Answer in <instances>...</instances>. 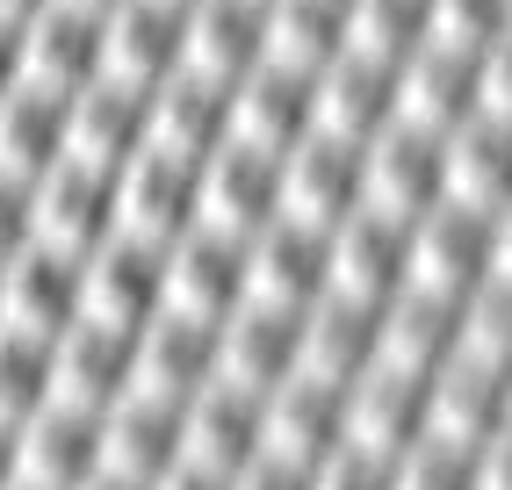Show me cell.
I'll use <instances>...</instances> for the list:
<instances>
[{
    "mask_svg": "<svg viewBox=\"0 0 512 490\" xmlns=\"http://www.w3.org/2000/svg\"><path fill=\"white\" fill-rule=\"evenodd\" d=\"M498 440H512V368L498 375Z\"/></svg>",
    "mask_w": 512,
    "mask_h": 490,
    "instance_id": "43",
    "label": "cell"
},
{
    "mask_svg": "<svg viewBox=\"0 0 512 490\" xmlns=\"http://www.w3.org/2000/svg\"><path fill=\"white\" fill-rule=\"evenodd\" d=\"M512 202V130L491 123H455L433 145V209H455V217H498Z\"/></svg>",
    "mask_w": 512,
    "mask_h": 490,
    "instance_id": "2",
    "label": "cell"
},
{
    "mask_svg": "<svg viewBox=\"0 0 512 490\" xmlns=\"http://www.w3.org/2000/svg\"><path fill=\"white\" fill-rule=\"evenodd\" d=\"M152 145L159 152H181V159H210L231 145V80L202 73H174L159 94H152Z\"/></svg>",
    "mask_w": 512,
    "mask_h": 490,
    "instance_id": "24",
    "label": "cell"
},
{
    "mask_svg": "<svg viewBox=\"0 0 512 490\" xmlns=\"http://www.w3.org/2000/svg\"><path fill=\"white\" fill-rule=\"evenodd\" d=\"M123 231V173L101 159H65L44 173V238L73 245V253H94L101 238Z\"/></svg>",
    "mask_w": 512,
    "mask_h": 490,
    "instance_id": "12",
    "label": "cell"
},
{
    "mask_svg": "<svg viewBox=\"0 0 512 490\" xmlns=\"http://www.w3.org/2000/svg\"><path fill=\"white\" fill-rule=\"evenodd\" d=\"M138 390V325H116V318H87L58 339V397L109 411Z\"/></svg>",
    "mask_w": 512,
    "mask_h": 490,
    "instance_id": "11",
    "label": "cell"
},
{
    "mask_svg": "<svg viewBox=\"0 0 512 490\" xmlns=\"http://www.w3.org/2000/svg\"><path fill=\"white\" fill-rule=\"evenodd\" d=\"M339 447V390L311 375H289L282 390H267L260 404V462H289V469H318Z\"/></svg>",
    "mask_w": 512,
    "mask_h": 490,
    "instance_id": "18",
    "label": "cell"
},
{
    "mask_svg": "<svg viewBox=\"0 0 512 490\" xmlns=\"http://www.w3.org/2000/svg\"><path fill=\"white\" fill-rule=\"evenodd\" d=\"M296 325L303 310H275V303H238L231 318L217 325V382H238V390H282L296 375Z\"/></svg>",
    "mask_w": 512,
    "mask_h": 490,
    "instance_id": "10",
    "label": "cell"
},
{
    "mask_svg": "<svg viewBox=\"0 0 512 490\" xmlns=\"http://www.w3.org/2000/svg\"><path fill=\"white\" fill-rule=\"evenodd\" d=\"M484 282V224L455 217V209H426L404 224V267H397V296L419 303H462Z\"/></svg>",
    "mask_w": 512,
    "mask_h": 490,
    "instance_id": "1",
    "label": "cell"
},
{
    "mask_svg": "<svg viewBox=\"0 0 512 490\" xmlns=\"http://www.w3.org/2000/svg\"><path fill=\"white\" fill-rule=\"evenodd\" d=\"M37 238H44V181L0 166V260H15L22 245H37Z\"/></svg>",
    "mask_w": 512,
    "mask_h": 490,
    "instance_id": "33",
    "label": "cell"
},
{
    "mask_svg": "<svg viewBox=\"0 0 512 490\" xmlns=\"http://www.w3.org/2000/svg\"><path fill=\"white\" fill-rule=\"evenodd\" d=\"M152 94L159 87H138L123 73H101L94 87L73 94V152L80 159H101V166H130L152 152Z\"/></svg>",
    "mask_w": 512,
    "mask_h": 490,
    "instance_id": "13",
    "label": "cell"
},
{
    "mask_svg": "<svg viewBox=\"0 0 512 490\" xmlns=\"http://www.w3.org/2000/svg\"><path fill=\"white\" fill-rule=\"evenodd\" d=\"M476 289L512 296V202L498 209V217H484V282Z\"/></svg>",
    "mask_w": 512,
    "mask_h": 490,
    "instance_id": "35",
    "label": "cell"
},
{
    "mask_svg": "<svg viewBox=\"0 0 512 490\" xmlns=\"http://www.w3.org/2000/svg\"><path fill=\"white\" fill-rule=\"evenodd\" d=\"M181 8H195V0H181Z\"/></svg>",
    "mask_w": 512,
    "mask_h": 490,
    "instance_id": "48",
    "label": "cell"
},
{
    "mask_svg": "<svg viewBox=\"0 0 512 490\" xmlns=\"http://www.w3.org/2000/svg\"><path fill=\"white\" fill-rule=\"evenodd\" d=\"M109 73V15L87 0H51L29 22V80H44L58 94H80Z\"/></svg>",
    "mask_w": 512,
    "mask_h": 490,
    "instance_id": "15",
    "label": "cell"
},
{
    "mask_svg": "<svg viewBox=\"0 0 512 490\" xmlns=\"http://www.w3.org/2000/svg\"><path fill=\"white\" fill-rule=\"evenodd\" d=\"M210 382H217V325L210 318H181V310H159V318L138 332V390L195 404Z\"/></svg>",
    "mask_w": 512,
    "mask_h": 490,
    "instance_id": "23",
    "label": "cell"
},
{
    "mask_svg": "<svg viewBox=\"0 0 512 490\" xmlns=\"http://www.w3.org/2000/svg\"><path fill=\"white\" fill-rule=\"evenodd\" d=\"M462 490H512V440H484L469 454V476H462Z\"/></svg>",
    "mask_w": 512,
    "mask_h": 490,
    "instance_id": "38",
    "label": "cell"
},
{
    "mask_svg": "<svg viewBox=\"0 0 512 490\" xmlns=\"http://www.w3.org/2000/svg\"><path fill=\"white\" fill-rule=\"evenodd\" d=\"M231 490H311V469H289V462H246L231 476Z\"/></svg>",
    "mask_w": 512,
    "mask_h": 490,
    "instance_id": "39",
    "label": "cell"
},
{
    "mask_svg": "<svg viewBox=\"0 0 512 490\" xmlns=\"http://www.w3.org/2000/svg\"><path fill=\"white\" fill-rule=\"evenodd\" d=\"M22 476H29V462H22V418L0 411V490H15Z\"/></svg>",
    "mask_w": 512,
    "mask_h": 490,
    "instance_id": "40",
    "label": "cell"
},
{
    "mask_svg": "<svg viewBox=\"0 0 512 490\" xmlns=\"http://www.w3.org/2000/svg\"><path fill=\"white\" fill-rule=\"evenodd\" d=\"M260 404L267 397L238 390V382H210V390L188 404V462L224 469V476L260 462Z\"/></svg>",
    "mask_w": 512,
    "mask_h": 490,
    "instance_id": "27",
    "label": "cell"
},
{
    "mask_svg": "<svg viewBox=\"0 0 512 490\" xmlns=\"http://www.w3.org/2000/svg\"><path fill=\"white\" fill-rule=\"evenodd\" d=\"M440 368H469L498 382L512 368V296L469 289L462 303H448V361Z\"/></svg>",
    "mask_w": 512,
    "mask_h": 490,
    "instance_id": "30",
    "label": "cell"
},
{
    "mask_svg": "<svg viewBox=\"0 0 512 490\" xmlns=\"http://www.w3.org/2000/svg\"><path fill=\"white\" fill-rule=\"evenodd\" d=\"M469 454H440V447H412L390 462V490H462Z\"/></svg>",
    "mask_w": 512,
    "mask_h": 490,
    "instance_id": "34",
    "label": "cell"
},
{
    "mask_svg": "<svg viewBox=\"0 0 512 490\" xmlns=\"http://www.w3.org/2000/svg\"><path fill=\"white\" fill-rule=\"evenodd\" d=\"M15 490H58V483H37V476H22V483H15Z\"/></svg>",
    "mask_w": 512,
    "mask_h": 490,
    "instance_id": "46",
    "label": "cell"
},
{
    "mask_svg": "<svg viewBox=\"0 0 512 490\" xmlns=\"http://www.w3.org/2000/svg\"><path fill=\"white\" fill-rule=\"evenodd\" d=\"M29 80V22L22 15H0V101Z\"/></svg>",
    "mask_w": 512,
    "mask_h": 490,
    "instance_id": "37",
    "label": "cell"
},
{
    "mask_svg": "<svg viewBox=\"0 0 512 490\" xmlns=\"http://www.w3.org/2000/svg\"><path fill=\"white\" fill-rule=\"evenodd\" d=\"M354 209H361V145L303 137L296 152H282V209H275V217L332 238Z\"/></svg>",
    "mask_w": 512,
    "mask_h": 490,
    "instance_id": "5",
    "label": "cell"
},
{
    "mask_svg": "<svg viewBox=\"0 0 512 490\" xmlns=\"http://www.w3.org/2000/svg\"><path fill=\"white\" fill-rule=\"evenodd\" d=\"M0 325H8V260H0Z\"/></svg>",
    "mask_w": 512,
    "mask_h": 490,
    "instance_id": "45",
    "label": "cell"
},
{
    "mask_svg": "<svg viewBox=\"0 0 512 490\" xmlns=\"http://www.w3.org/2000/svg\"><path fill=\"white\" fill-rule=\"evenodd\" d=\"M166 303V245L138 238V231H116L87 253V310L94 318H116V325H152Z\"/></svg>",
    "mask_w": 512,
    "mask_h": 490,
    "instance_id": "8",
    "label": "cell"
},
{
    "mask_svg": "<svg viewBox=\"0 0 512 490\" xmlns=\"http://www.w3.org/2000/svg\"><path fill=\"white\" fill-rule=\"evenodd\" d=\"M188 15L181 0H123L109 8V73L138 80V87H166L174 73H188Z\"/></svg>",
    "mask_w": 512,
    "mask_h": 490,
    "instance_id": "17",
    "label": "cell"
},
{
    "mask_svg": "<svg viewBox=\"0 0 512 490\" xmlns=\"http://www.w3.org/2000/svg\"><path fill=\"white\" fill-rule=\"evenodd\" d=\"M181 462H188V404L159 390H130L123 404H109V469L159 483Z\"/></svg>",
    "mask_w": 512,
    "mask_h": 490,
    "instance_id": "19",
    "label": "cell"
},
{
    "mask_svg": "<svg viewBox=\"0 0 512 490\" xmlns=\"http://www.w3.org/2000/svg\"><path fill=\"white\" fill-rule=\"evenodd\" d=\"M195 224H202V159H181V152L152 145L145 159L123 166V231L174 245Z\"/></svg>",
    "mask_w": 512,
    "mask_h": 490,
    "instance_id": "14",
    "label": "cell"
},
{
    "mask_svg": "<svg viewBox=\"0 0 512 490\" xmlns=\"http://www.w3.org/2000/svg\"><path fill=\"white\" fill-rule=\"evenodd\" d=\"M58 397V339L29 325H0V411L29 418Z\"/></svg>",
    "mask_w": 512,
    "mask_h": 490,
    "instance_id": "31",
    "label": "cell"
},
{
    "mask_svg": "<svg viewBox=\"0 0 512 490\" xmlns=\"http://www.w3.org/2000/svg\"><path fill=\"white\" fill-rule=\"evenodd\" d=\"M311 490H390V469L354 462V454H325V462L311 469Z\"/></svg>",
    "mask_w": 512,
    "mask_h": 490,
    "instance_id": "36",
    "label": "cell"
},
{
    "mask_svg": "<svg viewBox=\"0 0 512 490\" xmlns=\"http://www.w3.org/2000/svg\"><path fill=\"white\" fill-rule=\"evenodd\" d=\"M87 318V253L58 238H37L8 260V325H29L44 339H65Z\"/></svg>",
    "mask_w": 512,
    "mask_h": 490,
    "instance_id": "4",
    "label": "cell"
},
{
    "mask_svg": "<svg viewBox=\"0 0 512 490\" xmlns=\"http://www.w3.org/2000/svg\"><path fill=\"white\" fill-rule=\"evenodd\" d=\"M22 462H29L37 483H58V490L94 483L101 469H109V411L51 397L44 411L22 418Z\"/></svg>",
    "mask_w": 512,
    "mask_h": 490,
    "instance_id": "6",
    "label": "cell"
},
{
    "mask_svg": "<svg viewBox=\"0 0 512 490\" xmlns=\"http://www.w3.org/2000/svg\"><path fill=\"white\" fill-rule=\"evenodd\" d=\"M433 145L440 137L375 130L361 145V209L383 224H412L433 209Z\"/></svg>",
    "mask_w": 512,
    "mask_h": 490,
    "instance_id": "21",
    "label": "cell"
},
{
    "mask_svg": "<svg viewBox=\"0 0 512 490\" xmlns=\"http://www.w3.org/2000/svg\"><path fill=\"white\" fill-rule=\"evenodd\" d=\"M51 8V0H0V15H22V22H37Z\"/></svg>",
    "mask_w": 512,
    "mask_h": 490,
    "instance_id": "44",
    "label": "cell"
},
{
    "mask_svg": "<svg viewBox=\"0 0 512 490\" xmlns=\"http://www.w3.org/2000/svg\"><path fill=\"white\" fill-rule=\"evenodd\" d=\"M419 447V390L397 375H354L339 390V447L332 454H354V462L390 469L397 454Z\"/></svg>",
    "mask_w": 512,
    "mask_h": 490,
    "instance_id": "7",
    "label": "cell"
},
{
    "mask_svg": "<svg viewBox=\"0 0 512 490\" xmlns=\"http://www.w3.org/2000/svg\"><path fill=\"white\" fill-rule=\"evenodd\" d=\"M246 296L275 310H311L325 296V231H303L275 217L246 238Z\"/></svg>",
    "mask_w": 512,
    "mask_h": 490,
    "instance_id": "20",
    "label": "cell"
},
{
    "mask_svg": "<svg viewBox=\"0 0 512 490\" xmlns=\"http://www.w3.org/2000/svg\"><path fill=\"white\" fill-rule=\"evenodd\" d=\"M448 361V310L440 303H419V296H390L375 310V354L368 368L375 375H397V382H419Z\"/></svg>",
    "mask_w": 512,
    "mask_h": 490,
    "instance_id": "28",
    "label": "cell"
},
{
    "mask_svg": "<svg viewBox=\"0 0 512 490\" xmlns=\"http://www.w3.org/2000/svg\"><path fill=\"white\" fill-rule=\"evenodd\" d=\"M267 8L275 0H195L188 15V65L217 80H246L267 65Z\"/></svg>",
    "mask_w": 512,
    "mask_h": 490,
    "instance_id": "26",
    "label": "cell"
},
{
    "mask_svg": "<svg viewBox=\"0 0 512 490\" xmlns=\"http://www.w3.org/2000/svg\"><path fill=\"white\" fill-rule=\"evenodd\" d=\"M80 490H152V483H138V476H123V469H101L94 483H80Z\"/></svg>",
    "mask_w": 512,
    "mask_h": 490,
    "instance_id": "42",
    "label": "cell"
},
{
    "mask_svg": "<svg viewBox=\"0 0 512 490\" xmlns=\"http://www.w3.org/2000/svg\"><path fill=\"white\" fill-rule=\"evenodd\" d=\"M282 209V159L253 145H224L202 159V224L224 238H253Z\"/></svg>",
    "mask_w": 512,
    "mask_h": 490,
    "instance_id": "9",
    "label": "cell"
},
{
    "mask_svg": "<svg viewBox=\"0 0 512 490\" xmlns=\"http://www.w3.org/2000/svg\"><path fill=\"white\" fill-rule=\"evenodd\" d=\"M469 123L512 130V37H498L469 58Z\"/></svg>",
    "mask_w": 512,
    "mask_h": 490,
    "instance_id": "32",
    "label": "cell"
},
{
    "mask_svg": "<svg viewBox=\"0 0 512 490\" xmlns=\"http://www.w3.org/2000/svg\"><path fill=\"white\" fill-rule=\"evenodd\" d=\"M311 137V73L289 65H253L246 80H231V145L253 152H296Z\"/></svg>",
    "mask_w": 512,
    "mask_h": 490,
    "instance_id": "16",
    "label": "cell"
},
{
    "mask_svg": "<svg viewBox=\"0 0 512 490\" xmlns=\"http://www.w3.org/2000/svg\"><path fill=\"white\" fill-rule=\"evenodd\" d=\"M238 303H246V238H224L210 224H195L166 245V303L159 310L224 325Z\"/></svg>",
    "mask_w": 512,
    "mask_h": 490,
    "instance_id": "3",
    "label": "cell"
},
{
    "mask_svg": "<svg viewBox=\"0 0 512 490\" xmlns=\"http://www.w3.org/2000/svg\"><path fill=\"white\" fill-rule=\"evenodd\" d=\"M397 267H404V224H383V217H368V209H354V217L325 238V296L383 310L397 296Z\"/></svg>",
    "mask_w": 512,
    "mask_h": 490,
    "instance_id": "22",
    "label": "cell"
},
{
    "mask_svg": "<svg viewBox=\"0 0 512 490\" xmlns=\"http://www.w3.org/2000/svg\"><path fill=\"white\" fill-rule=\"evenodd\" d=\"M73 159V94H58L44 80H22L0 101V166L15 173H44Z\"/></svg>",
    "mask_w": 512,
    "mask_h": 490,
    "instance_id": "25",
    "label": "cell"
},
{
    "mask_svg": "<svg viewBox=\"0 0 512 490\" xmlns=\"http://www.w3.org/2000/svg\"><path fill=\"white\" fill-rule=\"evenodd\" d=\"M87 8H101V15H109V8H123V0H87Z\"/></svg>",
    "mask_w": 512,
    "mask_h": 490,
    "instance_id": "47",
    "label": "cell"
},
{
    "mask_svg": "<svg viewBox=\"0 0 512 490\" xmlns=\"http://www.w3.org/2000/svg\"><path fill=\"white\" fill-rule=\"evenodd\" d=\"M152 490H231V476L224 469H202V462H181L174 476H159Z\"/></svg>",
    "mask_w": 512,
    "mask_h": 490,
    "instance_id": "41",
    "label": "cell"
},
{
    "mask_svg": "<svg viewBox=\"0 0 512 490\" xmlns=\"http://www.w3.org/2000/svg\"><path fill=\"white\" fill-rule=\"evenodd\" d=\"M347 44V0H275L267 8V65L318 73Z\"/></svg>",
    "mask_w": 512,
    "mask_h": 490,
    "instance_id": "29",
    "label": "cell"
}]
</instances>
